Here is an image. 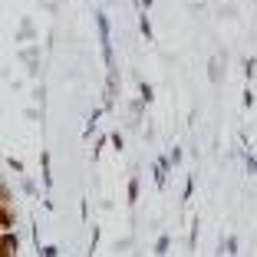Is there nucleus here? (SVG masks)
Returning <instances> with one entry per match:
<instances>
[{"instance_id": "20e7f679", "label": "nucleus", "mask_w": 257, "mask_h": 257, "mask_svg": "<svg viewBox=\"0 0 257 257\" xmlns=\"http://www.w3.org/2000/svg\"><path fill=\"white\" fill-rule=\"evenodd\" d=\"M115 92H119V79L109 73V79H106V102H102L106 109H112V106H115Z\"/></svg>"}, {"instance_id": "7ed1b4c3", "label": "nucleus", "mask_w": 257, "mask_h": 257, "mask_svg": "<svg viewBox=\"0 0 257 257\" xmlns=\"http://www.w3.org/2000/svg\"><path fill=\"white\" fill-rule=\"evenodd\" d=\"M14 224H17V218L10 211V201H0V227L4 231H14Z\"/></svg>"}, {"instance_id": "dca6fc26", "label": "nucleus", "mask_w": 257, "mask_h": 257, "mask_svg": "<svg viewBox=\"0 0 257 257\" xmlns=\"http://www.w3.org/2000/svg\"><path fill=\"white\" fill-rule=\"evenodd\" d=\"M152 4H155V0H142V7H152Z\"/></svg>"}, {"instance_id": "f03ea898", "label": "nucleus", "mask_w": 257, "mask_h": 257, "mask_svg": "<svg viewBox=\"0 0 257 257\" xmlns=\"http://www.w3.org/2000/svg\"><path fill=\"white\" fill-rule=\"evenodd\" d=\"M17 250H20L17 234H14V231H4V237H0V254H4V257H14Z\"/></svg>"}, {"instance_id": "f257e3e1", "label": "nucleus", "mask_w": 257, "mask_h": 257, "mask_svg": "<svg viewBox=\"0 0 257 257\" xmlns=\"http://www.w3.org/2000/svg\"><path fill=\"white\" fill-rule=\"evenodd\" d=\"M96 27H99V43H102V60H106L109 73H112L115 60H112V37H109V20H106V14H96Z\"/></svg>"}, {"instance_id": "6e6552de", "label": "nucleus", "mask_w": 257, "mask_h": 257, "mask_svg": "<svg viewBox=\"0 0 257 257\" xmlns=\"http://www.w3.org/2000/svg\"><path fill=\"white\" fill-rule=\"evenodd\" d=\"M221 63H218V56H211V63H208V79H211V83H218V79H221Z\"/></svg>"}, {"instance_id": "39448f33", "label": "nucleus", "mask_w": 257, "mask_h": 257, "mask_svg": "<svg viewBox=\"0 0 257 257\" xmlns=\"http://www.w3.org/2000/svg\"><path fill=\"white\" fill-rule=\"evenodd\" d=\"M165 172H168V159H159L155 162V188H165Z\"/></svg>"}, {"instance_id": "423d86ee", "label": "nucleus", "mask_w": 257, "mask_h": 257, "mask_svg": "<svg viewBox=\"0 0 257 257\" xmlns=\"http://www.w3.org/2000/svg\"><path fill=\"white\" fill-rule=\"evenodd\" d=\"M139 30H142V40H145V43H152V40H155L152 23H149V14H139Z\"/></svg>"}, {"instance_id": "9d476101", "label": "nucleus", "mask_w": 257, "mask_h": 257, "mask_svg": "<svg viewBox=\"0 0 257 257\" xmlns=\"http://www.w3.org/2000/svg\"><path fill=\"white\" fill-rule=\"evenodd\" d=\"M168 244H172V237H168V234H162L159 241H155V254H168Z\"/></svg>"}, {"instance_id": "2eb2a0df", "label": "nucleus", "mask_w": 257, "mask_h": 257, "mask_svg": "<svg viewBox=\"0 0 257 257\" xmlns=\"http://www.w3.org/2000/svg\"><path fill=\"white\" fill-rule=\"evenodd\" d=\"M224 254H237V241H234V237H227V250H224Z\"/></svg>"}, {"instance_id": "0eeeda50", "label": "nucleus", "mask_w": 257, "mask_h": 257, "mask_svg": "<svg viewBox=\"0 0 257 257\" xmlns=\"http://www.w3.org/2000/svg\"><path fill=\"white\" fill-rule=\"evenodd\" d=\"M40 165H43V185L50 188V185H53V175H50V155H46V152L40 155Z\"/></svg>"}, {"instance_id": "9b49d317", "label": "nucleus", "mask_w": 257, "mask_h": 257, "mask_svg": "<svg viewBox=\"0 0 257 257\" xmlns=\"http://www.w3.org/2000/svg\"><path fill=\"white\" fill-rule=\"evenodd\" d=\"M139 92H142V102H152V99H155V92H152L149 83H139Z\"/></svg>"}, {"instance_id": "1a4fd4ad", "label": "nucleus", "mask_w": 257, "mask_h": 257, "mask_svg": "<svg viewBox=\"0 0 257 257\" xmlns=\"http://www.w3.org/2000/svg\"><path fill=\"white\" fill-rule=\"evenodd\" d=\"M128 204H139V178H128Z\"/></svg>"}, {"instance_id": "ddd939ff", "label": "nucleus", "mask_w": 257, "mask_h": 257, "mask_svg": "<svg viewBox=\"0 0 257 257\" xmlns=\"http://www.w3.org/2000/svg\"><path fill=\"white\" fill-rule=\"evenodd\" d=\"M96 119H99V109H96V112H92V115H89V119H86V136H89L92 128H96Z\"/></svg>"}, {"instance_id": "f8f14e48", "label": "nucleus", "mask_w": 257, "mask_h": 257, "mask_svg": "<svg viewBox=\"0 0 257 257\" xmlns=\"http://www.w3.org/2000/svg\"><path fill=\"white\" fill-rule=\"evenodd\" d=\"M40 254H43V257H56L60 247H56V244H46V247H40Z\"/></svg>"}, {"instance_id": "4468645a", "label": "nucleus", "mask_w": 257, "mask_h": 257, "mask_svg": "<svg viewBox=\"0 0 257 257\" xmlns=\"http://www.w3.org/2000/svg\"><path fill=\"white\" fill-rule=\"evenodd\" d=\"M109 142L115 145V152H122V149H125V145H122V136H119V132H112V136H109Z\"/></svg>"}]
</instances>
